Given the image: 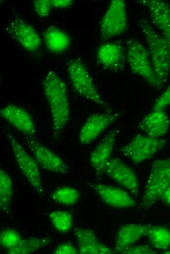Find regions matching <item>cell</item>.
Returning a JSON list of instances; mask_svg holds the SVG:
<instances>
[{
    "label": "cell",
    "instance_id": "cell-1",
    "mask_svg": "<svg viewBox=\"0 0 170 254\" xmlns=\"http://www.w3.org/2000/svg\"><path fill=\"white\" fill-rule=\"evenodd\" d=\"M42 85L50 108L53 136L58 138L62 134L69 119L70 106L67 86L63 80L52 70L47 71Z\"/></svg>",
    "mask_w": 170,
    "mask_h": 254
},
{
    "label": "cell",
    "instance_id": "cell-2",
    "mask_svg": "<svg viewBox=\"0 0 170 254\" xmlns=\"http://www.w3.org/2000/svg\"><path fill=\"white\" fill-rule=\"evenodd\" d=\"M138 25L148 45L152 66L158 88H161L169 79L170 74V50L165 40L157 33L150 23L140 20Z\"/></svg>",
    "mask_w": 170,
    "mask_h": 254
},
{
    "label": "cell",
    "instance_id": "cell-3",
    "mask_svg": "<svg viewBox=\"0 0 170 254\" xmlns=\"http://www.w3.org/2000/svg\"><path fill=\"white\" fill-rule=\"evenodd\" d=\"M170 185V157L154 160L145 187L141 207L149 209Z\"/></svg>",
    "mask_w": 170,
    "mask_h": 254
},
{
    "label": "cell",
    "instance_id": "cell-4",
    "mask_svg": "<svg viewBox=\"0 0 170 254\" xmlns=\"http://www.w3.org/2000/svg\"><path fill=\"white\" fill-rule=\"evenodd\" d=\"M66 69L73 87L80 96L100 107H105L107 106L102 100L89 73L81 60L77 58L69 60L66 63Z\"/></svg>",
    "mask_w": 170,
    "mask_h": 254
},
{
    "label": "cell",
    "instance_id": "cell-5",
    "mask_svg": "<svg viewBox=\"0 0 170 254\" xmlns=\"http://www.w3.org/2000/svg\"><path fill=\"white\" fill-rule=\"evenodd\" d=\"M127 61L133 74L158 88L148 49L139 40L131 39L126 43Z\"/></svg>",
    "mask_w": 170,
    "mask_h": 254
},
{
    "label": "cell",
    "instance_id": "cell-6",
    "mask_svg": "<svg viewBox=\"0 0 170 254\" xmlns=\"http://www.w3.org/2000/svg\"><path fill=\"white\" fill-rule=\"evenodd\" d=\"M128 17L123 0H111L100 23L101 38L109 40L122 35L127 30Z\"/></svg>",
    "mask_w": 170,
    "mask_h": 254
},
{
    "label": "cell",
    "instance_id": "cell-7",
    "mask_svg": "<svg viewBox=\"0 0 170 254\" xmlns=\"http://www.w3.org/2000/svg\"><path fill=\"white\" fill-rule=\"evenodd\" d=\"M167 141L161 138H154L146 134H137L119 151L133 163L139 164L153 157L166 146Z\"/></svg>",
    "mask_w": 170,
    "mask_h": 254
},
{
    "label": "cell",
    "instance_id": "cell-8",
    "mask_svg": "<svg viewBox=\"0 0 170 254\" xmlns=\"http://www.w3.org/2000/svg\"><path fill=\"white\" fill-rule=\"evenodd\" d=\"M7 138L15 159L22 174L41 196L44 193L39 164L34 158L28 154L21 145L10 133Z\"/></svg>",
    "mask_w": 170,
    "mask_h": 254
},
{
    "label": "cell",
    "instance_id": "cell-9",
    "mask_svg": "<svg viewBox=\"0 0 170 254\" xmlns=\"http://www.w3.org/2000/svg\"><path fill=\"white\" fill-rule=\"evenodd\" d=\"M24 142L33 157L43 169L56 173L64 174L69 168L58 155L42 145L35 137L25 136Z\"/></svg>",
    "mask_w": 170,
    "mask_h": 254
},
{
    "label": "cell",
    "instance_id": "cell-10",
    "mask_svg": "<svg viewBox=\"0 0 170 254\" xmlns=\"http://www.w3.org/2000/svg\"><path fill=\"white\" fill-rule=\"evenodd\" d=\"M103 172L134 196L138 195L139 183L136 173L120 159L110 158L106 164Z\"/></svg>",
    "mask_w": 170,
    "mask_h": 254
},
{
    "label": "cell",
    "instance_id": "cell-11",
    "mask_svg": "<svg viewBox=\"0 0 170 254\" xmlns=\"http://www.w3.org/2000/svg\"><path fill=\"white\" fill-rule=\"evenodd\" d=\"M137 2L146 8L151 21L161 32L170 50V5L162 0H142Z\"/></svg>",
    "mask_w": 170,
    "mask_h": 254
},
{
    "label": "cell",
    "instance_id": "cell-12",
    "mask_svg": "<svg viewBox=\"0 0 170 254\" xmlns=\"http://www.w3.org/2000/svg\"><path fill=\"white\" fill-rule=\"evenodd\" d=\"M117 113H95L90 115L82 126L78 136L80 143L86 145L94 141L118 118Z\"/></svg>",
    "mask_w": 170,
    "mask_h": 254
},
{
    "label": "cell",
    "instance_id": "cell-13",
    "mask_svg": "<svg viewBox=\"0 0 170 254\" xmlns=\"http://www.w3.org/2000/svg\"><path fill=\"white\" fill-rule=\"evenodd\" d=\"M1 117L26 136L35 137L37 129L32 117L25 109L12 104L3 106Z\"/></svg>",
    "mask_w": 170,
    "mask_h": 254
},
{
    "label": "cell",
    "instance_id": "cell-14",
    "mask_svg": "<svg viewBox=\"0 0 170 254\" xmlns=\"http://www.w3.org/2000/svg\"><path fill=\"white\" fill-rule=\"evenodd\" d=\"M8 29L25 50L34 52L39 49L41 44L39 35L32 26L21 18L13 19L9 23Z\"/></svg>",
    "mask_w": 170,
    "mask_h": 254
},
{
    "label": "cell",
    "instance_id": "cell-15",
    "mask_svg": "<svg viewBox=\"0 0 170 254\" xmlns=\"http://www.w3.org/2000/svg\"><path fill=\"white\" fill-rule=\"evenodd\" d=\"M96 58L99 64L110 71L122 69L127 61L126 52L123 47L112 42L101 44L98 48Z\"/></svg>",
    "mask_w": 170,
    "mask_h": 254
},
{
    "label": "cell",
    "instance_id": "cell-16",
    "mask_svg": "<svg viewBox=\"0 0 170 254\" xmlns=\"http://www.w3.org/2000/svg\"><path fill=\"white\" fill-rule=\"evenodd\" d=\"M103 201L115 208H127L136 205V201L123 189L110 185L96 184L91 185Z\"/></svg>",
    "mask_w": 170,
    "mask_h": 254
},
{
    "label": "cell",
    "instance_id": "cell-17",
    "mask_svg": "<svg viewBox=\"0 0 170 254\" xmlns=\"http://www.w3.org/2000/svg\"><path fill=\"white\" fill-rule=\"evenodd\" d=\"M119 132L118 128L110 130L91 152L89 161L98 174L103 172L106 164L110 159L115 142Z\"/></svg>",
    "mask_w": 170,
    "mask_h": 254
},
{
    "label": "cell",
    "instance_id": "cell-18",
    "mask_svg": "<svg viewBox=\"0 0 170 254\" xmlns=\"http://www.w3.org/2000/svg\"><path fill=\"white\" fill-rule=\"evenodd\" d=\"M74 233L78 244V254H111L115 253L114 250L100 242L93 230L76 227Z\"/></svg>",
    "mask_w": 170,
    "mask_h": 254
},
{
    "label": "cell",
    "instance_id": "cell-19",
    "mask_svg": "<svg viewBox=\"0 0 170 254\" xmlns=\"http://www.w3.org/2000/svg\"><path fill=\"white\" fill-rule=\"evenodd\" d=\"M170 120L164 109L152 110L139 122V128L145 134L154 138H161L167 134Z\"/></svg>",
    "mask_w": 170,
    "mask_h": 254
},
{
    "label": "cell",
    "instance_id": "cell-20",
    "mask_svg": "<svg viewBox=\"0 0 170 254\" xmlns=\"http://www.w3.org/2000/svg\"><path fill=\"white\" fill-rule=\"evenodd\" d=\"M150 225L131 223L121 227L116 236L115 253H119L122 250L133 245L143 236L146 235Z\"/></svg>",
    "mask_w": 170,
    "mask_h": 254
},
{
    "label": "cell",
    "instance_id": "cell-21",
    "mask_svg": "<svg viewBox=\"0 0 170 254\" xmlns=\"http://www.w3.org/2000/svg\"><path fill=\"white\" fill-rule=\"evenodd\" d=\"M43 40L47 49L55 54L67 49L70 44V38L64 31L54 26L46 28L43 33Z\"/></svg>",
    "mask_w": 170,
    "mask_h": 254
},
{
    "label": "cell",
    "instance_id": "cell-22",
    "mask_svg": "<svg viewBox=\"0 0 170 254\" xmlns=\"http://www.w3.org/2000/svg\"><path fill=\"white\" fill-rule=\"evenodd\" d=\"M51 239L49 237L39 238L29 237L21 238L15 247L7 250L8 254H28L42 249L49 244Z\"/></svg>",
    "mask_w": 170,
    "mask_h": 254
},
{
    "label": "cell",
    "instance_id": "cell-23",
    "mask_svg": "<svg viewBox=\"0 0 170 254\" xmlns=\"http://www.w3.org/2000/svg\"><path fill=\"white\" fill-rule=\"evenodd\" d=\"M146 235L155 249L166 250L170 247V230L166 227L150 225Z\"/></svg>",
    "mask_w": 170,
    "mask_h": 254
},
{
    "label": "cell",
    "instance_id": "cell-24",
    "mask_svg": "<svg viewBox=\"0 0 170 254\" xmlns=\"http://www.w3.org/2000/svg\"><path fill=\"white\" fill-rule=\"evenodd\" d=\"M13 186L9 175L4 170H0V208L2 212L8 213L13 197Z\"/></svg>",
    "mask_w": 170,
    "mask_h": 254
},
{
    "label": "cell",
    "instance_id": "cell-25",
    "mask_svg": "<svg viewBox=\"0 0 170 254\" xmlns=\"http://www.w3.org/2000/svg\"><path fill=\"white\" fill-rule=\"evenodd\" d=\"M80 197L78 190L73 187L64 186L53 190L50 198L54 202L60 204L70 206L76 204Z\"/></svg>",
    "mask_w": 170,
    "mask_h": 254
},
{
    "label": "cell",
    "instance_id": "cell-26",
    "mask_svg": "<svg viewBox=\"0 0 170 254\" xmlns=\"http://www.w3.org/2000/svg\"><path fill=\"white\" fill-rule=\"evenodd\" d=\"M49 217L54 228L60 233H66L72 227L73 216L69 212L55 211L50 212Z\"/></svg>",
    "mask_w": 170,
    "mask_h": 254
},
{
    "label": "cell",
    "instance_id": "cell-27",
    "mask_svg": "<svg viewBox=\"0 0 170 254\" xmlns=\"http://www.w3.org/2000/svg\"><path fill=\"white\" fill-rule=\"evenodd\" d=\"M22 238L16 230L7 228L2 230L0 233V246L7 250L16 246Z\"/></svg>",
    "mask_w": 170,
    "mask_h": 254
},
{
    "label": "cell",
    "instance_id": "cell-28",
    "mask_svg": "<svg viewBox=\"0 0 170 254\" xmlns=\"http://www.w3.org/2000/svg\"><path fill=\"white\" fill-rule=\"evenodd\" d=\"M32 3L34 10L39 17L44 18L49 15L52 7L51 0H35Z\"/></svg>",
    "mask_w": 170,
    "mask_h": 254
},
{
    "label": "cell",
    "instance_id": "cell-29",
    "mask_svg": "<svg viewBox=\"0 0 170 254\" xmlns=\"http://www.w3.org/2000/svg\"><path fill=\"white\" fill-rule=\"evenodd\" d=\"M123 254H155L157 252L148 245L131 246L119 252Z\"/></svg>",
    "mask_w": 170,
    "mask_h": 254
},
{
    "label": "cell",
    "instance_id": "cell-30",
    "mask_svg": "<svg viewBox=\"0 0 170 254\" xmlns=\"http://www.w3.org/2000/svg\"><path fill=\"white\" fill-rule=\"evenodd\" d=\"M170 106V84L155 101L152 110H162Z\"/></svg>",
    "mask_w": 170,
    "mask_h": 254
},
{
    "label": "cell",
    "instance_id": "cell-31",
    "mask_svg": "<svg viewBox=\"0 0 170 254\" xmlns=\"http://www.w3.org/2000/svg\"><path fill=\"white\" fill-rule=\"evenodd\" d=\"M54 254H77L78 250L70 243H63L59 245L53 251Z\"/></svg>",
    "mask_w": 170,
    "mask_h": 254
},
{
    "label": "cell",
    "instance_id": "cell-32",
    "mask_svg": "<svg viewBox=\"0 0 170 254\" xmlns=\"http://www.w3.org/2000/svg\"><path fill=\"white\" fill-rule=\"evenodd\" d=\"M52 7L58 9H65L72 6V0H51Z\"/></svg>",
    "mask_w": 170,
    "mask_h": 254
},
{
    "label": "cell",
    "instance_id": "cell-33",
    "mask_svg": "<svg viewBox=\"0 0 170 254\" xmlns=\"http://www.w3.org/2000/svg\"><path fill=\"white\" fill-rule=\"evenodd\" d=\"M161 199L165 204L170 205V185L165 190Z\"/></svg>",
    "mask_w": 170,
    "mask_h": 254
},
{
    "label": "cell",
    "instance_id": "cell-34",
    "mask_svg": "<svg viewBox=\"0 0 170 254\" xmlns=\"http://www.w3.org/2000/svg\"><path fill=\"white\" fill-rule=\"evenodd\" d=\"M163 253L166 254H170V250H166V251H164Z\"/></svg>",
    "mask_w": 170,
    "mask_h": 254
}]
</instances>
